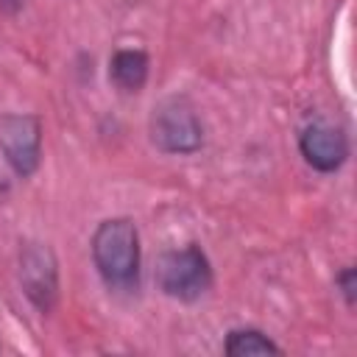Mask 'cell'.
I'll return each instance as SVG.
<instances>
[{
	"label": "cell",
	"mask_w": 357,
	"mask_h": 357,
	"mask_svg": "<svg viewBox=\"0 0 357 357\" xmlns=\"http://www.w3.org/2000/svg\"><path fill=\"white\" fill-rule=\"evenodd\" d=\"M92 259L114 287H128L139 273V234L128 218L103 220L92 234Z\"/></svg>",
	"instance_id": "6da1fadb"
},
{
	"label": "cell",
	"mask_w": 357,
	"mask_h": 357,
	"mask_svg": "<svg viewBox=\"0 0 357 357\" xmlns=\"http://www.w3.org/2000/svg\"><path fill=\"white\" fill-rule=\"evenodd\" d=\"M156 279L167 296L181 298V301H192L209 290L212 268H209L206 254L198 245H184V248L167 251L159 259Z\"/></svg>",
	"instance_id": "7a4b0ae2"
},
{
	"label": "cell",
	"mask_w": 357,
	"mask_h": 357,
	"mask_svg": "<svg viewBox=\"0 0 357 357\" xmlns=\"http://www.w3.org/2000/svg\"><path fill=\"white\" fill-rule=\"evenodd\" d=\"M151 139L167 153H192L201 148L204 131L184 98H167L151 114Z\"/></svg>",
	"instance_id": "3957f363"
},
{
	"label": "cell",
	"mask_w": 357,
	"mask_h": 357,
	"mask_svg": "<svg viewBox=\"0 0 357 357\" xmlns=\"http://www.w3.org/2000/svg\"><path fill=\"white\" fill-rule=\"evenodd\" d=\"M20 282L39 312H50L59 296V265L45 243H28L20 251Z\"/></svg>",
	"instance_id": "277c9868"
},
{
	"label": "cell",
	"mask_w": 357,
	"mask_h": 357,
	"mask_svg": "<svg viewBox=\"0 0 357 357\" xmlns=\"http://www.w3.org/2000/svg\"><path fill=\"white\" fill-rule=\"evenodd\" d=\"M0 151L17 176H31L39 165L42 126L31 114H8L0 120Z\"/></svg>",
	"instance_id": "5b68a950"
},
{
	"label": "cell",
	"mask_w": 357,
	"mask_h": 357,
	"mask_svg": "<svg viewBox=\"0 0 357 357\" xmlns=\"http://www.w3.org/2000/svg\"><path fill=\"white\" fill-rule=\"evenodd\" d=\"M298 148H301V156L321 173H332L337 170L346 156H349V142H346V134L340 128H332V126H324V123H312L301 131V139H298Z\"/></svg>",
	"instance_id": "8992f818"
},
{
	"label": "cell",
	"mask_w": 357,
	"mask_h": 357,
	"mask_svg": "<svg viewBox=\"0 0 357 357\" xmlns=\"http://www.w3.org/2000/svg\"><path fill=\"white\" fill-rule=\"evenodd\" d=\"M109 75L120 89L137 92V89H142V84L148 78V56L142 50H131V47L128 50H117L112 56Z\"/></svg>",
	"instance_id": "52a82bcc"
},
{
	"label": "cell",
	"mask_w": 357,
	"mask_h": 357,
	"mask_svg": "<svg viewBox=\"0 0 357 357\" xmlns=\"http://www.w3.org/2000/svg\"><path fill=\"white\" fill-rule=\"evenodd\" d=\"M282 349L257 329H234L226 337V354L229 357H248V354H279Z\"/></svg>",
	"instance_id": "ba28073f"
},
{
	"label": "cell",
	"mask_w": 357,
	"mask_h": 357,
	"mask_svg": "<svg viewBox=\"0 0 357 357\" xmlns=\"http://www.w3.org/2000/svg\"><path fill=\"white\" fill-rule=\"evenodd\" d=\"M337 284H340V293L346 296V301H349V304H354V290H357V282H354V271H351V268H343V271H340Z\"/></svg>",
	"instance_id": "9c48e42d"
},
{
	"label": "cell",
	"mask_w": 357,
	"mask_h": 357,
	"mask_svg": "<svg viewBox=\"0 0 357 357\" xmlns=\"http://www.w3.org/2000/svg\"><path fill=\"white\" fill-rule=\"evenodd\" d=\"M22 3L25 0H0V8L3 11H17V8H22Z\"/></svg>",
	"instance_id": "30bf717a"
}]
</instances>
